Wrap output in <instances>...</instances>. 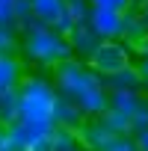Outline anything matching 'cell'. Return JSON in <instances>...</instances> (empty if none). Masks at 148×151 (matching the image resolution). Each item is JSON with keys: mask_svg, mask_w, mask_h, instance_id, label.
<instances>
[{"mask_svg": "<svg viewBox=\"0 0 148 151\" xmlns=\"http://www.w3.org/2000/svg\"><path fill=\"white\" fill-rule=\"evenodd\" d=\"M136 145H139V151H148V127L136 133Z\"/></svg>", "mask_w": 148, "mask_h": 151, "instance_id": "23", "label": "cell"}, {"mask_svg": "<svg viewBox=\"0 0 148 151\" xmlns=\"http://www.w3.org/2000/svg\"><path fill=\"white\" fill-rule=\"evenodd\" d=\"M24 50H27L30 59H36L42 65H59V62L71 59V53H74L68 36H62L56 27H47V24H39V21H33L27 27Z\"/></svg>", "mask_w": 148, "mask_h": 151, "instance_id": "2", "label": "cell"}, {"mask_svg": "<svg viewBox=\"0 0 148 151\" xmlns=\"http://www.w3.org/2000/svg\"><path fill=\"white\" fill-rule=\"evenodd\" d=\"M121 42H127L133 50H139V47L148 42V24H145L142 12H133V9H127V12H124V24H121Z\"/></svg>", "mask_w": 148, "mask_h": 151, "instance_id": "8", "label": "cell"}, {"mask_svg": "<svg viewBox=\"0 0 148 151\" xmlns=\"http://www.w3.org/2000/svg\"><path fill=\"white\" fill-rule=\"evenodd\" d=\"M121 24H124V12L104 9V6H92L89 12V27L101 39H121Z\"/></svg>", "mask_w": 148, "mask_h": 151, "instance_id": "6", "label": "cell"}, {"mask_svg": "<svg viewBox=\"0 0 148 151\" xmlns=\"http://www.w3.org/2000/svg\"><path fill=\"white\" fill-rule=\"evenodd\" d=\"M18 119H21V95H18V89L0 92V124L9 127Z\"/></svg>", "mask_w": 148, "mask_h": 151, "instance_id": "13", "label": "cell"}, {"mask_svg": "<svg viewBox=\"0 0 148 151\" xmlns=\"http://www.w3.org/2000/svg\"><path fill=\"white\" fill-rule=\"evenodd\" d=\"M56 83L59 89L77 104L86 116H104L110 107V89L104 83V74L80 59H65L56 65Z\"/></svg>", "mask_w": 148, "mask_h": 151, "instance_id": "1", "label": "cell"}, {"mask_svg": "<svg viewBox=\"0 0 148 151\" xmlns=\"http://www.w3.org/2000/svg\"><path fill=\"white\" fill-rule=\"evenodd\" d=\"M18 0H0V24H15Z\"/></svg>", "mask_w": 148, "mask_h": 151, "instance_id": "18", "label": "cell"}, {"mask_svg": "<svg viewBox=\"0 0 148 151\" xmlns=\"http://www.w3.org/2000/svg\"><path fill=\"white\" fill-rule=\"evenodd\" d=\"M130 50H133V47H130L127 42H121V39H101L98 50H95L92 59H89V65H92L98 74L110 77V74H116V71L133 65V62H130Z\"/></svg>", "mask_w": 148, "mask_h": 151, "instance_id": "4", "label": "cell"}, {"mask_svg": "<svg viewBox=\"0 0 148 151\" xmlns=\"http://www.w3.org/2000/svg\"><path fill=\"white\" fill-rule=\"evenodd\" d=\"M107 89H145V74L139 71V65H127L107 77Z\"/></svg>", "mask_w": 148, "mask_h": 151, "instance_id": "10", "label": "cell"}, {"mask_svg": "<svg viewBox=\"0 0 148 151\" xmlns=\"http://www.w3.org/2000/svg\"><path fill=\"white\" fill-rule=\"evenodd\" d=\"M15 24H0V50H6L15 45V33H12Z\"/></svg>", "mask_w": 148, "mask_h": 151, "instance_id": "20", "label": "cell"}, {"mask_svg": "<svg viewBox=\"0 0 148 151\" xmlns=\"http://www.w3.org/2000/svg\"><path fill=\"white\" fill-rule=\"evenodd\" d=\"M65 12L74 24H86L89 21V12H92V3L89 0H65Z\"/></svg>", "mask_w": 148, "mask_h": 151, "instance_id": "17", "label": "cell"}, {"mask_svg": "<svg viewBox=\"0 0 148 151\" xmlns=\"http://www.w3.org/2000/svg\"><path fill=\"white\" fill-rule=\"evenodd\" d=\"M68 42H71V50L77 53V56H83V59H92V53L98 50V45H101V36L89 27V21L86 24H77L71 33H68Z\"/></svg>", "mask_w": 148, "mask_h": 151, "instance_id": "7", "label": "cell"}, {"mask_svg": "<svg viewBox=\"0 0 148 151\" xmlns=\"http://www.w3.org/2000/svg\"><path fill=\"white\" fill-rule=\"evenodd\" d=\"M33 6V18L39 24H47V27H59L68 12H65V0H30Z\"/></svg>", "mask_w": 148, "mask_h": 151, "instance_id": "9", "label": "cell"}, {"mask_svg": "<svg viewBox=\"0 0 148 151\" xmlns=\"http://www.w3.org/2000/svg\"><path fill=\"white\" fill-rule=\"evenodd\" d=\"M101 119L107 122V127H110L113 133H133V122H130V116H124L121 110L107 107V113H104Z\"/></svg>", "mask_w": 148, "mask_h": 151, "instance_id": "15", "label": "cell"}, {"mask_svg": "<svg viewBox=\"0 0 148 151\" xmlns=\"http://www.w3.org/2000/svg\"><path fill=\"white\" fill-rule=\"evenodd\" d=\"M110 107L130 116L133 133L148 127V95H139V89H113L110 92Z\"/></svg>", "mask_w": 148, "mask_h": 151, "instance_id": "5", "label": "cell"}, {"mask_svg": "<svg viewBox=\"0 0 148 151\" xmlns=\"http://www.w3.org/2000/svg\"><path fill=\"white\" fill-rule=\"evenodd\" d=\"M133 3H142V0H133Z\"/></svg>", "mask_w": 148, "mask_h": 151, "instance_id": "26", "label": "cell"}, {"mask_svg": "<svg viewBox=\"0 0 148 151\" xmlns=\"http://www.w3.org/2000/svg\"><path fill=\"white\" fill-rule=\"evenodd\" d=\"M98 151H139V145L130 133H113Z\"/></svg>", "mask_w": 148, "mask_h": 151, "instance_id": "16", "label": "cell"}, {"mask_svg": "<svg viewBox=\"0 0 148 151\" xmlns=\"http://www.w3.org/2000/svg\"><path fill=\"white\" fill-rule=\"evenodd\" d=\"M145 95H148V77H145Z\"/></svg>", "mask_w": 148, "mask_h": 151, "instance_id": "25", "label": "cell"}, {"mask_svg": "<svg viewBox=\"0 0 148 151\" xmlns=\"http://www.w3.org/2000/svg\"><path fill=\"white\" fill-rule=\"evenodd\" d=\"M21 119L18 122H33V124H56V92L47 80L42 77H27L21 80Z\"/></svg>", "mask_w": 148, "mask_h": 151, "instance_id": "3", "label": "cell"}, {"mask_svg": "<svg viewBox=\"0 0 148 151\" xmlns=\"http://www.w3.org/2000/svg\"><path fill=\"white\" fill-rule=\"evenodd\" d=\"M139 12H142V18H145V24H148V0H142V3H139Z\"/></svg>", "mask_w": 148, "mask_h": 151, "instance_id": "24", "label": "cell"}, {"mask_svg": "<svg viewBox=\"0 0 148 151\" xmlns=\"http://www.w3.org/2000/svg\"><path fill=\"white\" fill-rule=\"evenodd\" d=\"M92 6H104V9H116V12H127L133 6V0H89Z\"/></svg>", "mask_w": 148, "mask_h": 151, "instance_id": "19", "label": "cell"}, {"mask_svg": "<svg viewBox=\"0 0 148 151\" xmlns=\"http://www.w3.org/2000/svg\"><path fill=\"white\" fill-rule=\"evenodd\" d=\"M83 110L74 104L68 95L65 98H56V124L59 127H71V130H80L83 127Z\"/></svg>", "mask_w": 148, "mask_h": 151, "instance_id": "11", "label": "cell"}, {"mask_svg": "<svg viewBox=\"0 0 148 151\" xmlns=\"http://www.w3.org/2000/svg\"><path fill=\"white\" fill-rule=\"evenodd\" d=\"M50 136H53V133H50ZM50 136H47V139H39V142H36L30 151H53V142H50Z\"/></svg>", "mask_w": 148, "mask_h": 151, "instance_id": "22", "label": "cell"}, {"mask_svg": "<svg viewBox=\"0 0 148 151\" xmlns=\"http://www.w3.org/2000/svg\"><path fill=\"white\" fill-rule=\"evenodd\" d=\"M0 53H3V50H0Z\"/></svg>", "mask_w": 148, "mask_h": 151, "instance_id": "27", "label": "cell"}, {"mask_svg": "<svg viewBox=\"0 0 148 151\" xmlns=\"http://www.w3.org/2000/svg\"><path fill=\"white\" fill-rule=\"evenodd\" d=\"M18 77H21V65H18V59L9 56V53H0V92L18 89Z\"/></svg>", "mask_w": 148, "mask_h": 151, "instance_id": "14", "label": "cell"}, {"mask_svg": "<svg viewBox=\"0 0 148 151\" xmlns=\"http://www.w3.org/2000/svg\"><path fill=\"white\" fill-rule=\"evenodd\" d=\"M136 53H139V62H136V65H139V71H142L145 77H148V42H145V45H142Z\"/></svg>", "mask_w": 148, "mask_h": 151, "instance_id": "21", "label": "cell"}, {"mask_svg": "<svg viewBox=\"0 0 148 151\" xmlns=\"http://www.w3.org/2000/svg\"><path fill=\"white\" fill-rule=\"evenodd\" d=\"M77 133H80V142H83L86 148H92V151H98V148L113 136V130L107 127V122H104V119H95V122H89V124L83 122V127H80Z\"/></svg>", "mask_w": 148, "mask_h": 151, "instance_id": "12", "label": "cell"}]
</instances>
